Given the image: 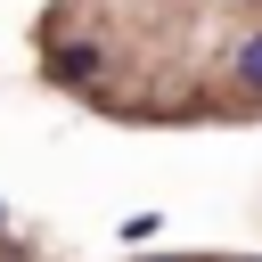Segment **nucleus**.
I'll use <instances>...</instances> for the list:
<instances>
[{"label": "nucleus", "instance_id": "f257e3e1", "mask_svg": "<svg viewBox=\"0 0 262 262\" xmlns=\"http://www.w3.org/2000/svg\"><path fill=\"white\" fill-rule=\"evenodd\" d=\"M49 74H57V82H90V74H98V49H82V41H74V49H57V57H49Z\"/></svg>", "mask_w": 262, "mask_h": 262}, {"label": "nucleus", "instance_id": "7ed1b4c3", "mask_svg": "<svg viewBox=\"0 0 262 262\" xmlns=\"http://www.w3.org/2000/svg\"><path fill=\"white\" fill-rule=\"evenodd\" d=\"M0 221H8V213H0Z\"/></svg>", "mask_w": 262, "mask_h": 262}, {"label": "nucleus", "instance_id": "f03ea898", "mask_svg": "<svg viewBox=\"0 0 262 262\" xmlns=\"http://www.w3.org/2000/svg\"><path fill=\"white\" fill-rule=\"evenodd\" d=\"M237 82H246V90H262V33L237 49Z\"/></svg>", "mask_w": 262, "mask_h": 262}]
</instances>
